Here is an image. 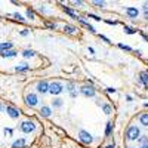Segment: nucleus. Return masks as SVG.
<instances>
[{"mask_svg": "<svg viewBox=\"0 0 148 148\" xmlns=\"http://www.w3.org/2000/svg\"><path fill=\"white\" fill-rule=\"evenodd\" d=\"M125 136L127 141H138L139 136H141V130L136 125H132L126 129V133H125Z\"/></svg>", "mask_w": 148, "mask_h": 148, "instance_id": "obj_1", "label": "nucleus"}, {"mask_svg": "<svg viewBox=\"0 0 148 148\" xmlns=\"http://www.w3.org/2000/svg\"><path fill=\"white\" fill-rule=\"evenodd\" d=\"M36 123L33 120H24L21 125H19V130L24 132V133H33L36 130Z\"/></svg>", "mask_w": 148, "mask_h": 148, "instance_id": "obj_2", "label": "nucleus"}, {"mask_svg": "<svg viewBox=\"0 0 148 148\" xmlns=\"http://www.w3.org/2000/svg\"><path fill=\"white\" fill-rule=\"evenodd\" d=\"M64 92V84L59 82H52L49 83V93L51 95H59Z\"/></svg>", "mask_w": 148, "mask_h": 148, "instance_id": "obj_3", "label": "nucleus"}, {"mask_svg": "<svg viewBox=\"0 0 148 148\" xmlns=\"http://www.w3.org/2000/svg\"><path fill=\"white\" fill-rule=\"evenodd\" d=\"M80 93L83 96H86V98H93L96 95V89L93 88L92 84H84V86L80 88Z\"/></svg>", "mask_w": 148, "mask_h": 148, "instance_id": "obj_4", "label": "nucleus"}, {"mask_svg": "<svg viewBox=\"0 0 148 148\" xmlns=\"http://www.w3.org/2000/svg\"><path fill=\"white\" fill-rule=\"evenodd\" d=\"M79 139H80V142H83L86 145H90L93 142V136L88 130H79Z\"/></svg>", "mask_w": 148, "mask_h": 148, "instance_id": "obj_5", "label": "nucleus"}, {"mask_svg": "<svg viewBox=\"0 0 148 148\" xmlns=\"http://www.w3.org/2000/svg\"><path fill=\"white\" fill-rule=\"evenodd\" d=\"M25 104H27L30 108L36 107L37 104H39V96H37L36 93H33V92H30V93L25 96Z\"/></svg>", "mask_w": 148, "mask_h": 148, "instance_id": "obj_6", "label": "nucleus"}, {"mask_svg": "<svg viewBox=\"0 0 148 148\" xmlns=\"http://www.w3.org/2000/svg\"><path fill=\"white\" fill-rule=\"evenodd\" d=\"M6 113L10 119H14V120L19 119V116H21V111L18 108H15L14 105H6Z\"/></svg>", "mask_w": 148, "mask_h": 148, "instance_id": "obj_7", "label": "nucleus"}, {"mask_svg": "<svg viewBox=\"0 0 148 148\" xmlns=\"http://www.w3.org/2000/svg\"><path fill=\"white\" fill-rule=\"evenodd\" d=\"M36 89H37V92L39 93H47L49 92V83L46 82V80H40L39 83H37V86H36Z\"/></svg>", "mask_w": 148, "mask_h": 148, "instance_id": "obj_8", "label": "nucleus"}, {"mask_svg": "<svg viewBox=\"0 0 148 148\" xmlns=\"http://www.w3.org/2000/svg\"><path fill=\"white\" fill-rule=\"evenodd\" d=\"M126 15H127L130 19H136L138 15H139V10H138L136 8H133V6H129V8H126Z\"/></svg>", "mask_w": 148, "mask_h": 148, "instance_id": "obj_9", "label": "nucleus"}, {"mask_svg": "<svg viewBox=\"0 0 148 148\" xmlns=\"http://www.w3.org/2000/svg\"><path fill=\"white\" fill-rule=\"evenodd\" d=\"M65 88H67V90H68V93H70V96H71V98H76V96H77V92H76V84H74L73 82H68Z\"/></svg>", "mask_w": 148, "mask_h": 148, "instance_id": "obj_10", "label": "nucleus"}, {"mask_svg": "<svg viewBox=\"0 0 148 148\" xmlns=\"http://www.w3.org/2000/svg\"><path fill=\"white\" fill-rule=\"evenodd\" d=\"M28 70H30V65L27 62H21V64L15 65V71L16 73H27Z\"/></svg>", "mask_w": 148, "mask_h": 148, "instance_id": "obj_11", "label": "nucleus"}, {"mask_svg": "<svg viewBox=\"0 0 148 148\" xmlns=\"http://www.w3.org/2000/svg\"><path fill=\"white\" fill-rule=\"evenodd\" d=\"M16 55H18V52L15 51V49H9V51H5V52L0 53L2 58H15Z\"/></svg>", "mask_w": 148, "mask_h": 148, "instance_id": "obj_12", "label": "nucleus"}, {"mask_svg": "<svg viewBox=\"0 0 148 148\" xmlns=\"http://www.w3.org/2000/svg\"><path fill=\"white\" fill-rule=\"evenodd\" d=\"M77 21H79V22L82 24V25H83V27H86V28H88V30H89L90 33H96V30H95V27H93V25H90V24H89L88 21H84V19L82 18V16H79V19H77Z\"/></svg>", "mask_w": 148, "mask_h": 148, "instance_id": "obj_13", "label": "nucleus"}, {"mask_svg": "<svg viewBox=\"0 0 148 148\" xmlns=\"http://www.w3.org/2000/svg\"><path fill=\"white\" fill-rule=\"evenodd\" d=\"M39 113H40L42 117H49V116L52 114V108H51V107H47V105H43V107L40 108Z\"/></svg>", "mask_w": 148, "mask_h": 148, "instance_id": "obj_14", "label": "nucleus"}, {"mask_svg": "<svg viewBox=\"0 0 148 148\" xmlns=\"http://www.w3.org/2000/svg\"><path fill=\"white\" fill-rule=\"evenodd\" d=\"M25 145H27L25 138H19V139H16L14 144H12V148H25Z\"/></svg>", "mask_w": 148, "mask_h": 148, "instance_id": "obj_15", "label": "nucleus"}, {"mask_svg": "<svg viewBox=\"0 0 148 148\" xmlns=\"http://www.w3.org/2000/svg\"><path fill=\"white\" fill-rule=\"evenodd\" d=\"M62 30H64V33H68V34H76L77 33V27L70 25V24H65Z\"/></svg>", "mask_w": 148, "mask_h": 148, "instance_id": "obj_16", "label": "nucleus"}, {"mask_svg": "<svg viewBox=\"0 0 148 148\" xmlns=\"http://www.w3.org/2000/svg\"><path fill=\"white\" fill-rule=\"evenodd\" d=\"M9 49H14V45H12L10 42H3V43H0V53L5 52V51H9Z\"/></svg>", "mask_w": 148, "mask_h": 148, "instance_id": "obj_17", "label": "nucleus"}, {"mask_svg": "<svg viewBox=\"0 0 148 148\" xmlns=\"http://www.w3.org/2000/svg\"><path fill=\"white\" fill-rule=\"evenodd\" d=\"M62 10L65 12V14H68L71 18H74V19H79V15L76 14V12H74L73 9H70V8H67V6H62Z\"/></svg>", "mask_w": 148, "mask_h": 148, "instance_id": "obj_18", "label": "nucleus"}, {"mask_svg": "<svg viewBox=\"0 0 148 148\" xmlns=\"http://www.w3.org/2000/svg\"><path fill=\"white\" fill-rule=\"evenodd\" d=\"M139 123H141L142 126L148 127V113H144V114L139 116Z\"/></svg>", "mask_w": 148, "mask_h": 148, "instance_id": "obj_19", "label": "nucleus"}, {"mask_svg": "<svg viewBox=\"0 0 148 148\" xmlns=\"http://www.w3.org/2000/svg\"><path fill=\"white\" fill-rule=\"evenodd\" d=\"M139 80H141V83L144 84V86H148V73H141L139 74Z\"/></svg>", "mask_w": 148, "mask_h": 148, "instance_id": "obj_20", "label": "nucleus"}, {"mask_svg": "<svg viewBox=\"0 0 148 148\" xmlns=\"http://www.w3.org/2000/svg\"><path fill=\"white\" fill-rule=\"evenodd\" d=\"M22 56L24 58H33V56H36V52L33 49H25V51H22Z\"/></svg>", "mask_w": 148, "mask_h": 148, "instance_id": "obj_21", "label": "nucleus"}, {"mask_svg": "<svg viewBox=\"0 0 148 148\" xmlns=\"http://www.w3.org/2000/svg\"><path fill=\"white\" fill-rule=\"evenodd\" d=\"M10 16H14V19H15V21H19V22H27V19L24 18V16L19 14V12H14V14H12Z\"/></svg>", "mask_w": 148, "mask_h": 148, "instance_id": "obj_22", "label": "nucleus"}, {"mask_svg": "<svg viewBox=\"0 0 148 148\" xmlns=\"http://www.w3.org/2000/svg\"><path fill=\"white\" fill-rule=\"evenodd\" d=\"M101 108L104 110L105 114H111V113H113V107H111L110 104H101Z\"/></svg>", "mask_w": 148, "mask_h": 148, "instance_id": "obj_23", "label": "nucleus"}, {"mask_svg": "<svg viewBox=\"0 0 148 148\" xmlns=\"http://www.w3.org/2000/svg\"><path fill=\"white\" fill-rule=\"evenodd\" d=\"M62 99H59V98H53L52 99V105H53V108H61L62 107Z\"/></svg>", "mask_w": 148, "mask_h": 148, "instance_id": "obj_24", "label": "nucleus"}, {"mask_svg": "<svg viewBox=\"0 0 148 148\" xmlns=\"http://www.w3.org/2000/svg\"><path fill=\"white\" fill-rule=\"evenodd\" d=\"M25 15H27V18H30V19H36L37 16H36V12L31 9V8H28L27 10H25Z\"/></svg>", "mask_w": 148, "mask_h": 148, "instance_id": "obj_25", "label": "nucleus"}, {"mask_svg": "<svg viewBox=\"0 0 148 148\" xmlns=\"http://www.w3.org/2000/svg\"><path fill=\"white\" fill-rule=\"evenodd\" d=\"M111 132H113V123L108 121V123H107V126H105V136H110Z\"/></svg>", "mask_w": 148, "mask_h": 148, "instance_id": "obj_26", "label": "nucleus"}, {"mask_svg": "<svg viewBox=\"0 0 148 148\" xmlns=\"http://www.w3.org/2000/svg\"><path fill=\"white\" fill-rule=\"evenodd\" d=\"M123 30H125L126 34H136V31H138V30H135L133 27H129V25H125V27H123Z\"/></svg>", "mask_w": 148, "mask_h": 148, "instance_id": "obj_27", "label": "nucleus"}, {"mask_svg": "<svg viewBox=\"0 0 148 148\" xmlns=\"http://www.w3.org/2000/svg\"><path fill=\"white\" fill-rule=\"evenodd\" d=\"M138 142H139V145H148V136L147 135H141Z\"/></svg>", "mask_w": 148, "mask_h": 148, "instance_id": "obj_28", "label": "nucleus"}, {"mask_svg": "<svg viewBox=\"0 0 148 148\" xmlns=\"http://www.w3.org/2000/svg\"><path fill=\"white\" fill-rule=\"evenodd\" d=\"M45 27L49 30H56V24L55 22H45Z\"/></svg>", "mask_w": 148, "mask_h": 148, "instance_id": "obj_29", "label": "nucleus"}, {"mask_svg": "<svg viewBox=\"0 0 148 148\" xmlns=\"http://www.w3.org/2000/svg\"><path fill=\"white\" fill-rule=\"evenodd\" d=\"M3 132H5L6 136H12V135H14V129H10V127H5Z\"/></svg>", "mask_w": 148, "mask_h": 148, "instance_id": "obj_30", "label": "nucleus"}, {"mask_svg": "<svg viewBox=\"0 0 148 148\" xmlns=\"http://www.w3.org/2000/svg\"><path fill=\"white\" fill-rule=\"evenodd\" d=\"M119 47H120V49H123V51H127V52H130V51H132V47H130V46L123 45V43H119Z\"/></svg>", "mask_w": 148, "mask_h": 148, "instance_id": "obj_31", "label": "nucleus"}, {"mask_svg": "<svg viewBox=\"0 0 148 148\" xmlns=\"http://www.w3.org/2000/svg\"><path fill=\"white\" fill-rule=\"evenodd\" d=\"M93 5H96L98 8H104L105 2H102V0H101V2H99V0H95V2H93Z\"/></svg>", "mask_w": 148, "mask_h": 148, "instance_id": "obj_32", "label": "nucleus"}, {"mask_svg": "<svg viewBox=\"0 0 148 148\" xmlns=\"http://www.w3.org/2000/svg\"><path fill=\"white\" fill-rule=\"evenodd\" d=\"M19 34H21L22 37H27V36L30 34V30H21V31H19Z\"/></svg>", "mask_w": 148, "mask_h": 148, "instance_id": "obj_33", "label": "nucleus"}, {"mask_svg": "<svg viewBox=\"0 0 148 148\" xmlns=\"http://www.w3.org/2000/svg\"><path fill=\"white\" fill-rule=\"evenodd\" d=\"M88 16L89 18H92V19H95V21H101V18L98 16V15H93V14H88Z\"/></svg>", "mask_w": 148, "mask_h": 148, "instance_id": "obj_34", "label": "nucleus"}, {"mask_svg": "<svg viewBox=\"0 0 148 148\" xmlns=\"http://www.w3.org/2000/svg\"><path fill=\"white\" fill-rule=\"evenodd\" d=\"M105 24H108V25H117V21H111V19H105Z\"/></svg>", "mask_w": 148, "mask_h": 148, "instance_id": "obj_35", "label": "nucleus"}, {"mask_svg": "<svg viewBox=\"0 0 148 148\" xmlns=\"http://www.w3.org/2000/svg\"><path fill=\"white\" fill-rule=\"evenodd\" d=\"M99 37H101V39H102V40H104L105 43H111V42H110V39H108V37H105V36H102V34H101Z\"/></svg>", "mask_w": 148, "mask_h": 148, "instance_id": "obj_36", "label": "nucleus"}, {"mask_svg": "<svg viewBox=\"0 0 148 148\" xmlns=\"http://www.w3.org/2000/svg\"><path fill=\"white\" fill-rule=\"evenodd\" d=\"M107 92L108 93H116V89L114 88H107Z\"/></svg>", "mask_w": 148, "mask_h": 148, "instance_id": "obj_37", "label": "nucleus"}, {"mask_svg": "<svg viewBox=\"0 0 148 148\" xmlns=\"http://www.w3.org/2000/svg\"><path fill=\"white\" fill-rule=\"evenodd\" d=\"M3 111H6V105L0 104V113H3Z\"/></svg>", "mask_w": 148, "mask_h": 148, "instance_id": "obj_38", "label": "nucleus"}, {"mask_svg": "<svg viewBox=\"0 0 148 148\" xmlns=\"http://www.w3.org/2000/svg\"><path fill=\"white\" fill-rule=\"evenodd\" d=\"M142 8H144V12H148V2H145Z\"/></svg>", "mask_w": 148, "mask_h": 148, "instance_id": "obj_39", "label": "nucleus"}, {"mask_svg": "<svg viewBox=\"0 0 148 148\" xmlns=\"http://www.w3.org/2000/svg\"><path fill=\"white\" fill-rule=\"evenodd\" d=\"M74 5H76V6H82L83 2H82V0H77V2H74Z\"/></svg>", "mask_w": 148, "mask_h": 148, "instance_id": "obj_40", "label": "nucleus"}, {"mask_svg": "<svg viewBox=\"0 0 148 148\" xmlns=\"http://www.w3.org/2000/svg\"><path fill=\"white\" fill-rule=\"evenodd\" d=\"M141 36H142V37H144V39H145V40H147V42H148V36H147V34H145V33H141Z\"/></svg>", "mask_w": 148, "mask_h": 148, "instance_id": "obj_41", "label": "nucleus"}, {"mask_svg": "<svg viewBox=\"0 0 148 148\" xmlns=\"http://www.w3.org/2000/svg\"><path fill=\"white\" fill-rule=\"evenodd\" d=\"M89 53H92V55L95 53V49H93V47H89Z\"/></svg>", "mask_w": 148, "mask_h": 148, "instance_id": "obj_42", "label": "nucleus"}, {"mask_svg": "<svg viewBox=\"0 0 148 148\" xmlns=\"http://www.w3.org/2000/svg\"><path fill=\"white\" fill-rule=\"evenodd\" d=\"M144 18L148 21V12H144Z\"/></svg>", "mask_w": 148, "mask_h": 148, "instance_id": "obj_43", "label": "nucleus"}, {"mask_svg": "<svg viewBox=\"0 0 148 148\" xmlns=\"http://www.w3.org/2000/svg\"><path fill=\"white\" fill-rule=\"evenodd\" d=\"M105 148H116V147H114V144H110V145H107Z\"/></svg>", "mask_w": 148, "mask_h": 148, "instance_id": "obj_44", "label": "nucleus"}, {"mask_svg": "<svg viewBox=\"0 0 148 148\" xmlns=\"http://www.w3.org/2000/svg\"><path fill=\"white\" fill-rule=\"evenodd\" d=\"M139 148H148V145H139Z\"/></svg>", "mask_w": 148, "mask_h": 148, "instance_id": "obj_45", "label": "nucleus"}, {"mask_svg": "<svg viewBox=\"0 0 148 148\" xmlns=\"http://www.w3.org/2000/svg\"><path fill=\"white\" fill-rule=\"evenodd\" d=\"M144 107H147V108H148V102H145V104H144Z\"/></svg>", "mask_w": 148, "mask_h": 148, "instance_id": "obj_46", "label": "nucleus"}, {"mask_svg": "<svg viewBox=\"0 0 148 148\" xmlns=\"http://www.w3.org/2000/svg\"><path fill=\"white\" fill-rule=\"evenodd\" d=\"M127 148H133V147H127Z\"/></svg>", "mask_w": 148, "mask_h": 148, "instance_id": "obj_47", "label": "nucleus"}]
</instances>
